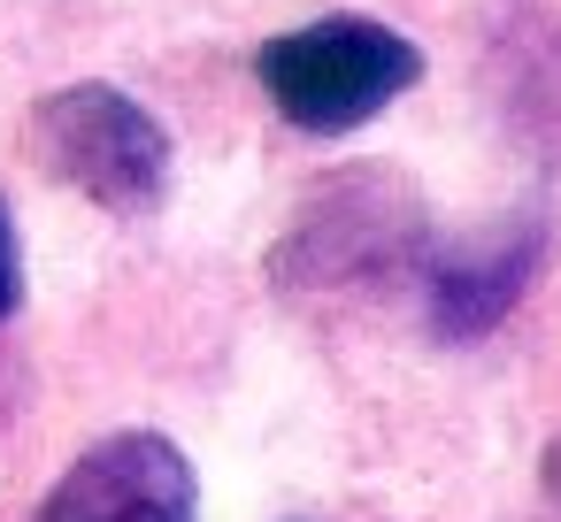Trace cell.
Here are the masks:
<instances>
[{"label": "cell", "mask_w": 561, "mask_h": 522, "mask_svg": "<svg viewBox=\"0 0 561 522\" xmlns=\"http://www.w3.org/2000/svg\"><path fill=\"white\" fill-rule=\"evenodd\" d=\"M24 139H32V162H39L55 185L85 193V200L108 208V216H154V208L170 200V162H178V147H170L162 116L139 108L124 85L85 78V85L39 93Z\"/></svg>", "instance_id": "obj_2"}, {"label": "cell", "mask_w": 561, "mask_h": 522, "mask_svg": "<svg viewBox=\"0 0 561 522\" xmlns=\"http://www.w3.org/2000/svg\"><path fill=\"white\" fill-rule=\"evenodd\" d=\"M423 246H431V231H423L415 193L385 170H346L300 208V223L270 254V277L285 292L339 300V292H377L392 277H415Z\"/></svg>", "instance_id": "obj_3"}, {"label": "cell", "mask_w": 561, "mask_h": 522, "mask_svg": "<svg viewBox=\"0 0 561 522\" xmlns=\"http://www.w3.org/2000/svg\"><path fill=\"white\" fill-rule=\"evenodd\" d=\"M32 522H201V476L170 430H116L55 476Z\"/></svg>", "instance_id": "obj_4"}, {"label": "cell", "mask_w": 561, "mask_h": 522, "mask_svg": "<svg viewBox=\"0 0 561 522\" xmlns=\"http://www.w3.org/2000/svg\"><path fill=\"white\" fill-rule=\"evenodd\" d=\"M254 78L293 131L346 139L423 85V47L377 16H316L300 32L262 39Z\"/></svg>", "instance_id": "obj_1"}, {"label": "cell", "mask_w": 561, "mask_h": 522, "mask_svg": "<svg viewBox=\"0 0 561 522\" xmlns=\"http://www.w3.org/2000/svg\"><path fill=\"white\" fill-rule=\"evenodd\" d=\"M538 269H546V223H515L484 246H423L415 292H423L431 338L469 346V338L500 330L523 308V292L538 285Z\"/></svg>", "instance_id": "obj_5"}, {"label": "cell", "mask_w": 561, "mask_h": 522, "mask_svg": "<svg viewBox=\"0 0 561 522\" xmlns=\"http://www.w3.org/2000/svg\"><path fill=\"white\" fill-rule=\"evenodd\" d=\"M538 491H546V507L561 514V438L546 445V461H538Z\"/></svg>", "instance_id": "obj_7"}, {"label": "cell", "mask_w": 561, "mask_h": 522, "mask_svg": "<svg viewBox=\"0 0 561 522\" xmlns=\"http://www.w3.org/2000/svg\"><path fill=\"white\" fill-rule=\"evenodd\" d=\"M24 308V239H16V216L0 200V323Z\"/></svg>", "instance_id": "obj_6"}]
</instances>
